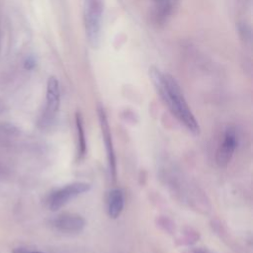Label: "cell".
Returning <instances> with one entry per match:
<instances>
[{"label": "cell", "mask_w": 253, "mask_h": 253, "mask_svg": "<svg viewBox=\"0 0 253 253\" xmlns=\"http://www.w3.org/2000/svg\"><path fill=\"white\" fill-rule=\"evenodd\" d=\"M149 75L160 97L167 105L172 115L193 134L200 133V126L187 104L183 92L177 81L167 73L156 67L149 69Z\"/></svg>", "instance_id": "obj_1"}, {"label": "cell", "mask_w": 253, "mask_h": 253, "mask_svg": "<svg viewBox=\"0 0 253 253\" xmlns=\"http://www.w3.org/2000/svg\"><path fill=\"white\" fill-rule=\"evenodd\" d=\"M107 212L108 215L116 219L123 212L125 207V195L120 189H113L107 195Z\"/></svg>", "instance_id": "obj_8"}, {"label": "cell", "mask_w": 253, "mask_h": 253, "mask_svg": "<svg viewBox=\"0 0 253 253\" xmlns=\"http://www.w3.org/2000/svg\"><path fill=\"white\" fill-rule=\"evenodd\" d=\"M104 0H84L83 21L89 44L97 48L101 42Z\"/></svg>", "instance_id": "obj_2"}, {"label": "cell", "mask_w": 253, "mask_h": 253, "mask_svg": "<svg viewBox=\"0 0 253 253\" xmlns=\"http://www.w3.org/2000/svg\"><path fill=\"white\" fill-rule=\"evenodd\" d=\"M60 105V88L56 77L50 76L46 82L45 108L42 115V123H50L57 114Z\"/></svg>", "instance_id": "obj_5"}, {"label": "cell", "mask_w": 253, "mask_h": 253, "mask_svg": "<svg viewBox=\"0 0 253 253\" xmlns=\"http://www.w3.org/2000/svg\"><path fill=\"white\" fill-rule=\"evenodd\" d=\"M12 253H44V252L37 251V250H29V249L23 248V247H17L12 250Z\"/></svg>", "instance_id": "obj_10"}, {"label": "cell", "mask_w": 253, "mask_h": 253, "mask_svg": "<svg viewBox=\"0 0 253 253\" xmlns=\"http://www.w3.org/2000/svg\"><path fill=\"white\" fill-rule=\"evenodd\" d=\"M35 65H36V61H35L34 58H32V57H29V58L26 60V62H25V67H26L27 69H32Z\"/></svg>", "instance_id": "obj_11"}, {"label": "cell", "mask_w": 253, "mask_h": 253, "mask_svg": "<svg viewBox=\"0 0 253 253\" xmlns=\"http://www.w3.org/2000/svg\"><path fill=\"white\" fill-rule=\"evenodd\" d=\"M97 113H98L99 124H100V127H101V131H102V136H103V140H104V144H105V148H106L110 176L113 181H116V178H117L116 155H115L114 144H113V139H112V134H111V129H110L107 114L102 105H98Z\"/></svg>", "instance_id": "obj_4"}, {"label": "cell", "mask_w": 253, "mask_h": 253, "mask_svg": "<svg viewBox=\"0 0 253 253\" xmlns=\"http://www.w3.org/2000/svg\"><path fill=\"white\" fill-rule=\"evenodd\" d=\"M237 144L238 137L236 129L233 126H227L224 131L222 142L218 146L215 154V161L219 167H226L229 164Z\"/></svg>", "instance_id": "obj_6"}, {"label": "cell", "mask_w": 253, "mask_h": 253, "mask_svg": "<svg viewBox=\"0 0 253 253\" xmlns=\"http://www.w3.org/2000/svg\"><path fill=\"white\" fill-rule=\"evenodd\" d=\"M195 253H210L208 251H205V250H199V251H196Z\"/></svg>", "instance_id": "obj_12"}, {"label": "cell", "mask_w": 253, "mask_h": 253, "mask_svg": "<svg viewBox=\"0 0 253 253\" xmlns=\"http://www.w3.org/2000/svg\"><path fill=\"white\" fill-rule=\"evenodd\" d=\"M75 122H76V129H77V159L78 161L84 159L86 155L87 145H86V137H85V130L83 126V120L80 113H76L75 116Z\"/></svg>", "instance_id": "obj_9"}, {"label": "cell", "mask_w": 253, "mask_h": 253, "mask_svg": "<svg viewBox=\"0 0 253 253\" xmlns=\"http://www.w3.org/2000/svg\"><path fill=\"white\" fill-rule=\"evenodd\" d=\"M90 189L91 185L87 182H73L67 184L50 194L48 198V208L50 211H55L64 207L70 200L88 192Z\"/></svg>", "instance_id": "obj_3"}, {"label": "cell", "mask_w": 253, "mask_h": 253, "mask_svg": "<svg viewBox=\"0 0 253 253\" xmlns=\"http://www.w3.org/2000/svg\"><path fill=\"white\" fill-rule=\"evenodd\" d=\"M51 225L56 230L63 233H79L84 229L86 221L84 217L78 213L65 212L55 216L51 220Z\"/></svg>", "instance_id": "obj_7"}]
</instances>
